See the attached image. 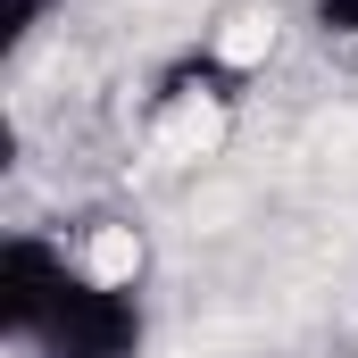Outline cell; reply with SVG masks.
Listing matches in <instances>:
<instances>
[{"label":"cell","instance_id":"6da1fadb","mask_svg":"<svg viewBox=\"0 0 358 358\" xmlns=\"http://www.w3.org/2000/svg\"><path fill=\"white\" fill-rule=\"evenodd\" d=\"M217 142H225V92L217 84H176L159 100V117H150V150H159V159L192 167V159H208Z\"/></svg>","mask_w":358,"mask_h":358},{"label":"cell","instance_id":"7a4b0ae2","mask_svg":"<svg viewBox=\"0 0 358 358\" xmlns=\"http://www.w3.org/2000/svg\"><path fill=\"white\" fill-rule=\"evenodd\" d=\"M267 50H275V17H267V8H242V17H225V34H217V59H225L234 76H250Z\"/></svg>","mask_w":358,"mask_h":358}]
</instances>
